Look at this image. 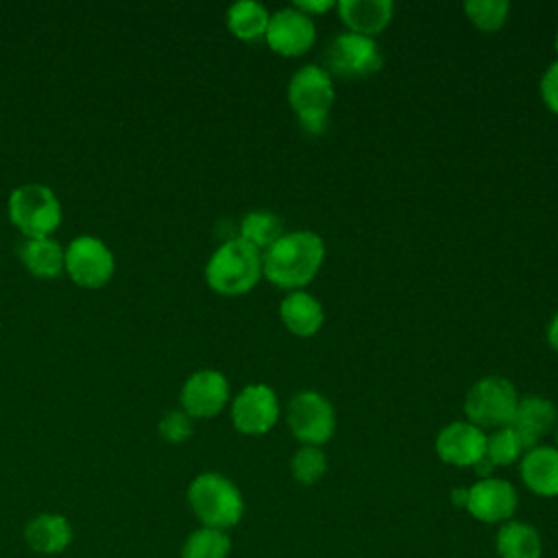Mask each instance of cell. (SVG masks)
Returning <instances> with one entry per match:
<instances>
[{
  "instance_id": "1",
  "label": "cell",
  "mask_w": 558,
  "mask_h": 558,
  "mask_svg": "<svg viewBox=\"0 0 558 558\" xmlns=\"http://www.w3.org/2000/svg\"><path fill=\"white\" fill-rule=\"evenodd\" d=\"M325 262V242L314 231H288L262 253L264 277L281 290H303Z\"/></svg>"
},
{
  "instance_id": "2",
  "label": "cell",
  "mask_w": 558,
  "mask_h": 558,
  "mask_svg": "<svg viewBox=\"0 0 558 558\" xmlns=\"http://www.w3.org/2000/svg\"><path fill=\"white\" fill-rule=\"evenodd\" d=\"M262 251L242 238L225 240L205 264L207 286L225 296H238L262 279Z\"/></svg>"
},
{
  "instance_id": "3",
  "label": "cell",
  "mask_w": 558,
  "mask_h": 558,
  "mask_svg": "<svg viewBox=\"0 0 558 558\" xmlns=\"http://www.w3.org/2000/svg\"><path fill=\"white\" fill-rule=\"evenodd\" d=\"M187 504L201 525L231 530L244 514V497L235 482L216 471L198 473L187 486Z\"/></svg>"
},
{
  "instance_id": "4",
  "label": "cell",
  "mask_w": 558,
  "mask_h": 558,
  "mask_svg": "<svg viewBox=\"0 0 558 558\" xmlns=\"http://www.w3.org/2000/svg\"><path fill=\"white\" fill-rule=\"evenodd\" d=\"M333 98V78L323 65L307 63L299 68L288 81V102L305 133H325Z\"/></svg>"
},
{
  "instance_id": "5",
  "label": "cell",
  "mask_w": 558,
  "mask_h": 558,
  "mask_svg": "<svg viewBox=\"0 0 558 558\" xmlns=\"http://www.w3.org/2000/svg\"><path fill=\"white\" fill-rule=\"evenodd\" d=\"M9 218L26 238H48L61 222V203L48 185L24 183L9 194Z\"/></svg>"
},
{
  "instance_id": "6",
  "label": "cell",
  "mask_w": 558,
  "mask_h": 558,
  "mask_svg": "<svg viewBox=\"0 0 558 558\" xmlns=\"http://www.w3.org/2000/svg\"><path fill=\"white\" fill-rule=\"evenodd\" d=\"M519 395L514 386L499 375H488L477 379L464 397V416L469 423L484 427H508L519 405Z\"/></svg>"
},
{
  "instance_id": "7",
  "label": "cell",
  "mask_w": 558,
  "mask_h": 558,
  "mask_svg": "<svg viewBox=\"0 0 558 558\" xmlns=\"http://www.w3.org/2000/svg\"><path fill=\"white\" fill-rule=\"evenodd\" d=\"M384 59L377 41L351 31L333 35L323 50V68L340 78H364L379 72Z\"/></svg>"
},
{
  "instance_id": "8",
  "label": "cell",
  "mask_w": 558,
  "mask_h": 558,
  "mask_svg": "<svg viewBox=\"0 0 558 558\" xmlns=\"http://www.w3.org/2000/svg\"><path fill=\"white\" fill-rule=\"evenodd\" d=\"M288 427L301 445L320 447L336 432V410L331 401L316 390H301L288 403Z\"/></svg>"
},
{
  "instance_id": "9",
  "label": "cell",
  "mask_w": 558,
  "mask_h": 558,
  "mask_svg": "<svg viewBox=\"0 0 558 558\" xmlns=\"http://www.w3.org/2000/svg\"><path fill=\"white\" fill-rule=\"evenodd\" d=\"M63 268L74 283L83 288H100L111 279L116 259L100 238L76 235L65 248Z\"/></svg>"
},
{
  "instance_id": "10",
  "label": "cell",
  "mask_w": 558,
  "mask_h": 558,
  "mask_svg": "<svg viewBox=\"0 0 558 558\" xmlns=\"http://www.w3.org/2000/svg\"><path fill=\"white\" fill-rule=\"evenodd\" d=\"M519 508V493L512 482L504 477H486L477 480L469 486L466 512L486 525H501L514 519Z\"/></svg>"
},
{
  "instance_id": "11",
  "label": "cell",
  "mask_w": 558,
  "mask_h": 558,
  "mask_svg": "<svg viewBox=\"0 0 558 558\" xmlns=\"http://www.w3.org/2000/svg\"><path fill=\"white\" fill-rule=\"evenodd\" d=\"M233 427L246 436H262L279 421L277 392L266 384L244 386L231 401Z\"/></svg>"
},
{
  "instance_id": "12",
  "label": "cell",
  "mask_w": 558,
  "mask_h": 558,
  "mask_svg": "<svg viewBox=\"0 0 558 558\" xmlns=\"http://www.w3.org/2000/svg\"><path fill=\"white\" fill-rule=\"evenodd\" d=\"M264 41L281 57H301L316 41V24L296 7H283L270 13Z\"/></svg>"
},
{
  "instance_id": "13",
  "label": "cell",
  "mask_w": 558,
  "mask_h": 558,
  "mask_svg": "<svg viewBox=\"0 0 558 558\" xmlns=\"http://www.w3.org/2000/svg\"><path fill=\"white\" fill-rule=\"evenodd\" d=\"M179 399L192 418H211L229 401V381L220 371L201 368L185 379Z\"/></svg>"
},
{
  "instance_id": "14",
  "label": "cell",
  "mask_w": 558,
  "mask_h": 558,
  "mask_svg": "<svg viewBox=\"0 0 558 558\" xmlns=\"http://www.w3.org/2000/svg\"><path fill=\"white\" fill-rule=\"evenodd\" d=\"M434 449L445 464L473 466L486 453V434L469 421H453L438 432Z\"/></svg>"
},
{
  "instance_id": "15",
  "label": "cell",
  "mask_w": 558,
  "mask_h": 558,
  "mask_svg": "<svg viewBox=\"0 0 558 558\" xmlns=\"http://www.w3.org/2000/svg\"><path fill=\"white\" fill-rule=\"evenodd\" d=\"M558 423V410L556 405L541 395H530L519 399L517 412L512 416L510 427L517 432V436L521 438L525 451L536 447L541 442V438L551 432Z\"/></svg>"
},
{
  "instance_id": "16",
  "label": "cell",
  "mask_w": 558,
  "mask_h": 558,
  "mask_svg": "<svg viewBox=\"0 0 558 558\" xmlns=\"http://www.w3.org/2000/svg\"><path fill=\"white\" fill-rule=\"evenodd\" d=\"M519 475L525 488L538 497H558V449L536 445L521 456Z\"/></svg>"
},
{
  "instance_id": "17",
  "label": "cell",
  "mask_w": 558,
  "mask_h": 558,
  "mask_svg": "<svg viewBox=\"0 0 558 558\" xmlns=\"http://www.w3.org/2000/svg\"><path fill=\"white\" fill-rule=\"evenodd\" d=\"M336 11L351 33L375 39L390 24L395 4L390 0H340Z\"/></svg>"
},
{
  "instance_id": "18",
  "label": "cell",
  "mask_w": 558,
  "mask_h": 558,
  "mask_svg": "<svg viewBox=\"0 0 558 558\" xmlns=\"http://www.w3.org/2000/svg\"><path fill=\"white\" fill-rule=\"evenodd\" d=\"M279 318L290 333L299 338H312L325 323V310L314 294L305 290H292L279 305Z\"/></svg>"
},
{
  "instance_id": "19",
  "label": "cell",
  "mask_w": 558,
  "mask_h": 558,
  "mask_svg": "<svg viewBox=\"0 0 558 558\" xmlns=\"http://www.w3.org/2000/svg\"><path fill=\"white\" fill-rule=\"evenodd\" d=\"M495 551L499 558H543L541 532L527 521L510 519L495 534Z\"/></svg>"
},
{
  "instance_id": "20",
  "label": "cell",
  "mask_w": 558,
  "mask_h": 558,
  "mask_svg": "<svg viewBox=\"0 0 558 558\" xmlns=\"http://www.w3.org/2000/svg\"><path fill=\"white\" fill-rule=\"evenodd\" d=\"M24 538L39 554H59L72 541V525L63 514L44 512L26 523Z\"/></svg>"
},
{
  "instance_id": "21",
  "label": "cell",
  "mask_w": 558,
  "mask_h": 558,
  "mask_svg": "<svg viewBox=\"0 0 558 558\" xmlns=\"http://www.w3.org/2000/svg\"><path fill=\"white\" fill-rule=\"evenodd\" d=\"M17 255L22 264L37 277H57L63 270L65 248L48 238H26L17 246Z\"/></svg>"
},
{
  "instance_id": "22",
  "label": "cell",
  "mask_w": 558,
  "mask_h": 558,
  "mask_svg": "<svg viewBox=\"0 0 558 558\" xmlns=\"http://www.w3.org/2000/svg\"><path fill=\"white\" fill-rule=\"evenodd\" d=\"M270 13L262 2L238 0L227 9V26L242 41H259L266 37Z\"/></svg>"
},
{
  "instance_id": "23",
  "label": "cell",
  "mask_w": 558,
  "mask_h": 558,
  "mask_svg": "<svg viewBox=\"0 0 558 558\" xmlns=\"http://www.w3.org/2000/svg\"><path fill=\"white\" fill-rule=\"evenodd\" d=\"M283 235V222L277 214L253 209L244 214L240 220V235L244 242L253 244L257 251H266L270 244H275Z\"/></svg>"
},
{
  "instance_id": "24",
  "label": "cell",
  "mask_w": 558,
  "mask_h": 558,
  "mask_svg": "<svg viewBox=\"0 0 558 558\" xmlns=\"http://www.w3.org/2000/svg\"><path fill=\"white\" fill-rule=\"evenodd\" d=\"M231 536L225 530L201 525L181 547V558H229Z\"/></svg>"
},
{
  "instance_id": "25",
  "label": "cell",
  "mask_w": 558,
  "mask_h": 558,
  "mask_svg": "<svg viewBox=\"0 0 558 558\" xmlns=\"http://www.w3.org/2000/svg\"><path fill=\"white\" fill-rule=\"evenodd\" d=\"M464 13L477 31L495 33L506 24L510 13V2L508 0H466Z\"/></svg>"
},
{
  "instance_id": "26",
  "label": "cell",
  "mask_w": 558,
  "mask_h": 558,
  "mask_svg": "<svg viewBox=\"0 0 558 558\" xmlns=\"http://www.w3.org/2000/svg\"><path fill=\"white\" fill-rule=\"evenodd\" d=\"M525 453V447L517 432L508 427H499L493 434H486V458L493 462V466H510Z\"/></svg>"
},
{
  "instance_id": "27",
  "label": "cell",
  "mask_w": 558,
  "mask_h": 558,
  "mask_svg": "<svg viewBox=\"0 0 558 558\" xmlns=\"http://www.w3.org/2000/svg\"><path fill=\"white\" fill-rule=\"evenodd\" d=\"M290 473L303 486L316 484L327 473V456H325V451L320 447L301 445L294 451L292 460H290Z\"/></svg>"
},
{
  "instance_id": "28",
  "label": "cell",
  "mask_w": 558,
  "mask_h": 558,
  "mask_svg": "<svg viewBox=\"0 0 558 558\" xmlns=\"http://www.w3.org/2000/svg\"><path fill=\"white\" fill-rule=\"evenodd\" d=\"M192 432H194L192 416L183 410H168L159 421V434L168 442L179 445V442L187 440L192 436Z\"/></svg>"
},
{
  "instance_id": "29",
  "label": "cell",
  "mask_w": 558,
  "mask_h": 558,
  "mask_svg": "<svg viewBox=\"0 0 558 558\" xmlns=\"http://www.w3.org/2000/svg\"><path fill=\"white\" fill-rule=\"evenodd\" d=\"M541 98L545 107L558 116V59L541 76Z\"/></svg>"
},
{
  "instance_id": "30",
  "label": "cell",
  "mask_w": 558,
  "mask_h": 558,
  "mask_svg": "<svg viewBox=\"0 0 558 558\" xmlns=\"http://www.w3.org/2000/svg\"><path fill=\"white\" fill-rule=\"evenodd\" d=\"M292 7H296L299 11H303L305 15H310V17H314V15H318V13H327V11H331V9H336V2L333 0H301V2H294Z\"/></svg>"
},
{
  "instance_id": "31",
  "label": "cell",
  "mask_w": 558,
  "mask_h": 558,
  "mask_svg": "<svg viewBox=\"0 0 558 558\" xmlns=\"http://www.w3.org/2000/svg\"><path fill=\"white\" fill-rule=\"evenodd\" d=\"M471 469L477 473V480H486V477H493V469H495V466H493V462L484 456V458H482L477 464H473Z\"/></svg>"
},
{
  "instance_id": "32",
  "label": "cell",
  "mask_w": 558,
  "mask_h": 558,
  "mask_svg": "<svg viewBox=\"0 0 558 558\" xmlns=\"http://www.w3.org/2000/svg\"><path fill=\"white\" fill-rule=\"evenodd\" d=\"M547 340H549L551 349L558 351V312L554 314V318H551V323L547 327Z\"/></svg>"
},
{
  "instance_id": "33",
  "label": "cell",
  "mask_w": 558,
  "mask_h": 558,
  "mask_svg": "<svg viewBox=\"0 0 558 558\" xmlns=\"http://www.w3.org/2000/svg\"><path fill=\"white\" fill-rule=\"evenodd\" d=\"M466 497H469V488H453L451 490V501L458 508H466Z\"/></svg>"
},
{
  "instance_id": "34",
  "label": "cell",
  "mask_w": 558,
  "mask_h": 558,
  "mask_svg": "<svg viewBox=\"0 0 558 558\" xmlns=\"http://www.w3.org/2000/svg\"><path fill=\"white\" fill-rule=\"evenodd\" d=\"M554 48H556V52H558V31H556V39H554Z\"/></svg>"
},
{
  "instance_id": "35",
  "label": "cell",
  "mask_w": 558,
  "mask_h": 558,
  "mask_svg": "<svg viewBox=\"0 0 558 558\" xmlns=\"http://www.w3.org/2000/svg\"><path fill=\"white\" fill-rule=\"evenodd\" d=\"M556 449H558V423H556V445H554Z\"/></svg>"
}]
</instances>
